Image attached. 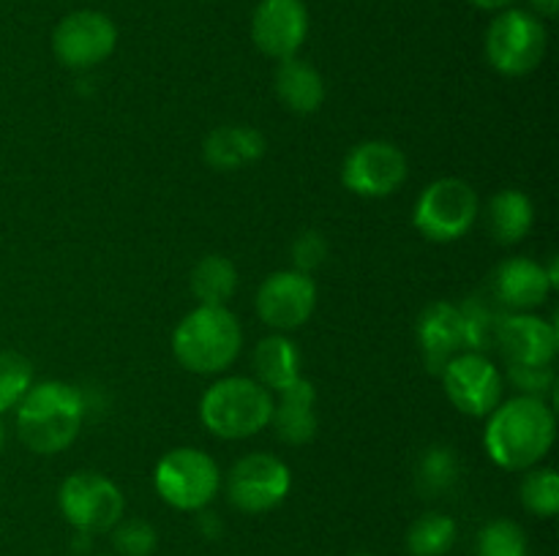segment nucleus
I'll use <instances>...</instances> for the list:
<instances>
[{"label":"nucleus","mask_w":559,"mask_h":556,"mask_svg":"<svg viewBox=\"0 0 559 556\" xmlns=\"http://www.w3.org/2000/svg\"><path fill=\"white\" fill-rule=\"evenodd\" d=\"M317 283L298 270L273 273L257 292V314L273 330H295L314 314Z\"/></svg>","instance_id":"obj_13"},{"label":"nucleus","mask_w":559,"mask_h":556,"mask_svg":"<svg viewBox=\"0 0 559 556\" xmlns=\"http://www.w3.org/2000/svg\"><path fill=\"white\" fill-rule=\"evenodd\" d=\"M3 442H5V431H3V423H0V450H3Z\"/></svg>","instance_id":"obj_35"},{"label":"nucleus","mask_w":559,"mask_h":556,"mask_svg":"<svg viewBox=\"0 0 559 556\" xmlns=\"http://www.w3.org/2000/svg\"><path fill=\"white\" fill-rule=\"evenodd\" d=\"M60 510L80 534L109 532L123 518L126 499L118 485L98 472H74L60 485Z\"/></svg>","instance_id":"obj_8"},{"label":"nucleus","mask_w":559,"mask_h":556,"mask_svg":"<svg viewBox=\"0 0 559 556\" xmlns=\"http://www.w3.org/2000/svg\"><path fill=\"white\" fill-rule=\"evenodd\" d=\"M456 521L445 512H424L407 529L409 556H445L456 545Z\"/></svg>","instance_id":"obj_25"},{"label":"nucleus","mask_w":559,"mask_h":556,"mask_svg":"<svg viewBox=\"0 0 559 556\" xmlns=\"http://www.w3.org/2000/svg\"><path fill=\"white\" fill-rule=\"evenodd\" d=\"M16 431L27 450L52 456L80 436L85 401L66 382H38L16 403Z\"/></svg>","instance_id":"obj_2"},{"label":"nucleus","mask_w":559,"mask_h":556,"mask_svg":"<svg viewBox=\"0 0 559 556\" xmlns=\"http://www.w3.org/2000/svg\"><path fill=\"white\" fill-rule=\"evenodd\" d=\"M480 213L478 194L462 178H440L420 191L413 223L426 240L453 243L473 229Z\"/></svg>","instance_id":"obj_6"},{"label":"nucleus","mask_w":559,"mask_h":556,"mask_svg":"<svg viewBox=\"0 0 559 556\" xmlns=\"http://www.w3.org/2000/svg\"><path fill=\"white\" fill-rule=\"evenodd\" d=\"M317 390L309 379L300 376L289 387L278 392V403H273L271 425L276 428L278 439L287 445H306L317 434V414H314Z\"/></svg>","instance_id":"obj_19"},{"label":"nucleus","mask_w":559,"mask_h":556,"mask_svg":"<svg viewBox=\"0 0 559 556\" xmlns=\"http://www.w3.org/2000/svg\"><path fill=\"white\" fill-rule=\"evenodd\" d=\"M535 207L524 191L506 189L495 194L486 205V227L489 234L502 245H513L524 240L533 229Z\"/></svg>","instance_id":"obj_21"},{"label":"nucleus","mask_w":559,"mask_h":556,"mask_svg":"<svg viewBox=\"0 0 559 556\" xmlns=\"http://www.w3.org/2000/svg\"><path fill=\"white\" fill-rule=\"evenodd\" d=\"M464 316V333H467V352L484 354L486 349L495 347L497 325L502 316H497L480 298H469L467 303L459 305Z\"/></svg>","instance_id":"obj_29"},{"label":"nucleus","mask_w":559,"mask_h":556,"mask_svg":"<svg viewBox=\"0 0 559 556\" xmlns=\"http://www.w3.org/2000/svg\"><path fill=\"white\" fill-rule=\"evenodd\" d=\"M549 33L540 16L524 9H502L486 27V60L506 76H524L544 63Z\"/></svg>","instance_id":"obj_5"},{"label":"nucleus","mask_w":559,"mask_h":556,"mask_svg":"<svg viewBox=\"0 0 559 556\" xmlns=\"http://www.w3.org/2000/svg\"><path fill=\"white\" fill-rule=\"evenodd\" d=\"M418 343L426 371L437 376L456 354L467 352V333H464V316L459 305L448 300L426 305L418 316Z\"/></svg>","instance_id":"obj_16"},{"label":"nucleus","mask_w":559,"mask_h":556,"mask_svg":"<svg viewBox=\"0 0 559 556\" xmlns=\"http://www.w3.org/2000/svg\"><path fill=\"white\" fill-rule=\"evenodd\" d=\"M153 483L158 496L175 510H202L218 494L222 472L207 452L197 447H178L156 463Z\"/></svg>","instance_id":"obj_7"},{"label":"nucleus","mask_w":559,"mask_h":556,"mask_svg":"<svg viewBox=\"0 0 559 556\" xmlns=\"http://www.w3.org/2000/svg\"><path fill=\"white\" fill-rule=\"evenodd\" d=\"M473 5H478V9L484 11H502V9H511L516 0H469Z\"/></svg>","instance_id":"obj_34"},{"label":"nucleus","mask_w":559,"mask_h":556,"mask_svg":"<svg viewBox=\"0 0 559 556\" xmlns=\"http://www.w3.org/2000/svg\"><path fill=\"white\" fill-rule=\"evenodd\" d=\"M409 167L402 147L385 140H369L347 153L342 167V183L353 194L380 200L396 194L407 180Z\"/></svg>","instance_id":"obj_10"},{"label":"nucleus","mask_w":559,"mask_h":556,"mask_svg":"<svg viewBox=\"0 0 559 556\" xmlns=\"http://www.w3.org/2000/svg\"><path fill=\"white\" fill-rule=\"evenodd\" d=\"M508 379L516 387L519 396L544 398L555 390V368L549 365H508Z\"/></svg>","instance_id":"obj_31"},{"label":"nucleus","mask_w":559,"mask_h":556,"mask_svg":"<svg viewBox=\"0 0 559 556\" xmlns=\"http://www.w3.org/2000/svg\"><path fill=\"white\" fill-rule=\"evenodd\" d=\"M522 505L538 518H551L559 512V474L549 467L527 469L522 480Z\"/></svg>","instance_id":"obj_26"},{"label":"nucleus","mask_w":559,"mask_h":556,"mask_svg":"<svg viewBox=\"0 0 559 556\" xmlns=\"http://www.w3.org/2000/svg\"><path fill=\"white\" fill-rule=\"evenodd\" d=\"M325 259H328L325 234L317 232V229H309V232L298 234V240L293 243V265H295L293 270L311 276L317 267L325 265Z\"/></svg>","instance_id":"obj_32"},{"label":"nucleus","mask_w":559,"mask_h":556,"mask_svg":"<svg viewBox=\"0 0 559 556\" xmlns=\"http://www.w3.org/2000/svg\"><path fill=\"white\" fill-rule=\"evenodd\" d=\"M276 96L284 107L295 114H311L325 101V80L311 63L300 60L298 55L278 60L276 76H273Z\"/></svg>","instance_id":"obj_20"},{"label":"nucleus","mask_w":559,"mask_h":556,"mask_svg":"<svg viewBox=\"0 0 559 556\" xmlns=\"http://www.w3.org/2000/svg\"><path fill=\"white\" fill-rule=\"evenodd\" d=\"M191 292L200 305H227L238 289V270L227 256H202L191 270Z\"/></svg>","instance_id":"obj_23"},{"label":"nucleus","mask_w":559,"mask_h":556,"mask_svg":"<svg viewBox=\"0 0 559 556\" xmlns=\"http://www.w3.org/2000/svg\"><path fill=\"white\" fill-rule=\"evenodd\" d=\"M551 289L555 287L546 276V267L527 259V256L506 259L495 270V298L500 300V305L516 311V314L544 305Z\"/></svg>","instance_id":"obj_17"},{"label":"nucleus","mask_w":559,"mask_h":556,"mask_svg":"<svg viewBox=\"0 0 559 556\" xmlns=\"http://www.w3.org/2000/svg\"><path fill=\"white\" fill-rule=\"evenodd\" d=\"M257 382L267 390L282 392L300 379V352L287 336H267L254 349Z\"/></svg>","instance_id":"obj_22"},{"label":"nucleus","mask_w":559,"mask_h":556,"mask_svg":"<svg viewBox=\"0 0 559 556\" xmlns=\"http://www.w3.org/2000/svg\"><path fill=\"white\" fill-rule=\"evenodd\" d=\"M243 330L227 305H200L173 333V352L186 371L222 374L238 358Z\"/></svg>","instance_id":"obj_3"},{"label":"nucleus","mask_w":559,"mask_h":556,"mask_svg":"<svg viewBox=\"0 0 559 556\" xmlns=\"http://www.w3.org/2000/svg\"><path fill=\"white\" fill-rule=\"evenodd\" d=\"M495 343L508 365H549L555 363L559 333L555 322L522 311V314L502 316Z\"/></svg>","instance_id":"obj_15"},{"label":"nucleus","mask_w":559,"mask_h":556,"mask_svg":"<svg viewBox=\"0 0 559 556\" xmlns=\"http://www.w3.org/2000/svg\"><path fill=\"white\" fill-rule=\"evenodd\" d=\"M306 36H309V11L304 0H260L251 14V41L267 58H295Z\"/></svg>","instance_id":"obj_14"},{"label":"nucleus","mask_w":559,"mask_h":556,"mask_svg":"<svg viewBox=\"0 0 559 556\" xmlns=\"http://www.w3.org/2000/svg\"><path fill=\"white\" fill-rule=\"evenodd\" d=\"M459 474H462V467H459L456 450L448 445H431L429 450H424L415 469V485L424 499H440L456 488Z\"/></svg>","instance_id":"obj_24"},{"label":"nucleus","mask_w":559,"mask_h":556,"mask_svg":"<svg viewBox=\"0 0 559 556\" xmlns=\"http://www.w3.org/2000/svg\"><path fill=\"white\" fill-rule=\"evenodd\" d=\"M115 47L118 27L104 11L96 9L71 11L52 31V52L66 69H96L115 52Z\"/></svg>","instance_id":"obj_9"},{"label":"nucleus","mask_w":559,"mask_h":556,"mask_svg":"<svg viewBox=\"0 0 559 556\" xmlns=\"http://www.w3.org/2000/svg\"><path fill=\"white\" fill-rule=\"evenodd\" d=\"M445 396L469 418H486L502 398V374L486 354L462 352L440 374Z\"/></svg>","instance_id":"obj_12"},{"label":"nucleus","mask_w":559,"mask_h":556,"mask_svg":"<svg viewBox=\"0 0 559 556\" xmlns=\"http://www.w3.org/2000/svg\"><path fill=\"white\" fill-rule=\"evenodd\" d=\"M355 556H371V554H355Z\"/></svg>","instance_id":"obj_36"},{"label":"nucleus","mask_w":559,"mask_h":556,"mask_svg":"<svg viewBox=\"0 0 559 556\" xmlns=\"http://www.w3.org/2000/svg\"><path fill=\"white\" fill-rule=\"evenodd\" d=\"M112 545L120 556H153L158 537L145 521H118L112 527Z\"/></svg>","instance_id":"obj_30"},{"label":"nucleus","mask_w":559,"mask_h":556,"mask_svg":"<svg viewBox=\"0 0 559 556\" xmlns=\"http://www.w3.org/2000/svg\"><path fill=\"white\" fill-rule=\"evenodd\" d=\"M273 396L249 376H227L205 390L200 420L218 439H246L271 425Z\"/></svg>","instance_id":"obj_4"},{"label":"nucleus","mask_w":559,"mask_h":556,"mask_svg":"<svg viewBox=\"0 0 559 556\" xmlns=\"http://www.w3.org/2000/svg\"><path fill=\"white\" fill-rule=\"evenodd\" d=\"M478 556H527V534L516 521L495 518L480 529Z\"/></svg>","instance_id":"obj_27"},{"label":"nucleus","mask_w":559,"mask_h":556,"mask_svg":"<svg viewBox=\"0 0 559 556\" xmlns=\"http://www.w3.org/2000/svg\"><path fill=\"white\" fill-rule=\"evenodd\" d=\"M33 385V365L20 352H0V414L14 409Z\"/></svg>","instance_id":"obj_28"},{"label":"nucleus","mask_w":559,"mask_h":556,"mask_svg":"<svg viewBox=\"0 0 559 556\" xmlns=\"http://www.w3.org/2000/svg\"><path fill=\"white\" fill-rule=\"evenodd\" d=\"M557 436L555 412L544 398L516 396L497 403L486 423L484 445L491 461L511 472L538 467Z\"/></svg>","instance_id":"obj_1"},{"label":"nucleus","mask_w":559,"mask_h":556,"mask_svg":"<svg viewBox=\"0 0 559 556\" xmlns=\"http://www.w3.org/2000/svg\"><path fill=\"white\" fill-rule=\"evenodd\" d=\"M265 136L251 125H222L202 142V158L216 172H235L265 156Z\"/></svg>","instance_id":"obj_18"},{"label":"nucleus","mask_w":559,"mask_h":556,"mask_svg":"<svg viewBox=\"0 0 559 556\" xmlns=\"http://www.w3.org/2000/svg\"><path fill=\"white\" fill-rule=\"evenodd\" d=\"M530 5H533L535 16H546V20L557 16L559 11V0H530Z\"/></svg>","instance_id":"obj_33"},{"label":"nucleus","mask_w":559,"mask_h":556,"mask_svg":"<svg viewBox=\"0 0 559 556\" xmlns=\"http://www.w3.org/2000/svg\"><path fill=\"white\" fill-rule=\"evenodd\" d=\"M293 485L287 463L271 452L240 458L227 478V496L240 512H267L282 505Z\"/></svg>","instance_id":"obj_11"}]
</instances>
